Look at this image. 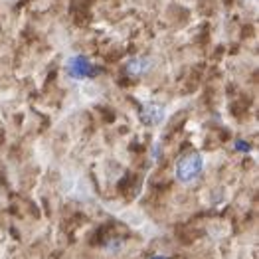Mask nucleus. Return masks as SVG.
<instances>
[{
	"mask_svg": "<svg viewBox=\"0 0 259 259\" xmlns=\"http://www.w3.org/2000/svg\"><path fill=\"white\" fill-rule=\"evenodd\" d=\"M60 190L65 198L75 202H87L93 198V188L85 178V174L77 168H65L60 178Z\"/></svg>",
	"mask_w": 259,
	"mask_h": 259,
	"instance_id": "f257e3e1",
	"label": "nucleus"
},
{
	"mask_svg": "<svg viewBox=\"0 0 259 259\" xmlns=\"http://www.w3.org/2000/svg\"><path fill=\"white\" fill-rule=\"evenodd\" d=\"M103 208L109 210L113 216H117L121 222H125L133 230L145 234V236H152L156 234V226L152 224L149 218L145 216V212H141L139 208H131V206H117V204H103Z\"/></svg>",
	"mask_w": 259,
	"mask_h": 259,
	"instance_id": "f03ea898",
	"label": "nucleus"
},
{
	"mask_svg": "<svg viewBox=\"0 0 259 259\" xmlns=\"http://www.w3.org/2000/svg\"><path fill=\"white\" fill-rule=\"evenodd\" d=\"M204 166H206V160L204 156L198 151H188L184 152L178 160H176V168H174V174H176V180L184 186H190L192 182H196L202 172H204Z\"/></svg>",
	"mask_w": 259,
	"mask_h": 259,
	"instance_id": "7ed1b4c3",
	"label": "nucleus"
},
{
	"mask_svg": "<svg viewBox=\"0 0 259 259\" xmlns=\"http://www.w3.org/2000/svg\"><path fill=\"white\" fill-rule=\"evenodd\" d=\"M65 71L71 79H77V81H85L89 77L95 75L97 67L95 64L85 58V56H69L67 62H65Z\"/></svg>",
	"mask_w": 259,
	"mask_h": 259,
	"instance_id": "20e7f679",
	"label": "nucleus"
},
{
	"mask_svg": "<svg viewBox=\"0 0 259 259\" xmlns=\"http://www.w3.org/2000/svg\"><path fill=\"white\" fill-rule=\"evenodd\" d=\"M166 119V107L158 101H145L141 105V121L149 127H158Z\"/></svg>",
	"mask_w": 259,
	"mask_h": 259,
	"instance_id": "39448f33",
	"label": "nucleus"
},
{
	"mask_svg": "<svg viewBox=\"0 0 259 259\" xmlns=\"http://www.w3.org/2000/svg\"><path fill=\"white\" fill-rule=\"evenodd\" d=\"M152 67H154V60L152 58H149V56H137V58H133V60L127 62L125 71L131 77H141V75H147Z\"/></svg>",
	"mask_w": 259,
	"mask_h": 259,
	"instance_id": "423d86ee",
	"label": "nucleus"
},
{
	"mask_svg": "<svg viewBox=\"0 0 259 259\" xmlns=\"http://www.w3.org/2000/svg\"><path fill=\"white\" fill-rule=\"evenodd\" d=\"M123 245H125V241L123 239H109L107 243L103 245V249H105V253L109 255H119L121 251H123Z\"/></svg>",
	"mask_w": 259,
	"mask_h": 259,
	"instance_id": "0eeeda50",
	"label": "nucleus"
},
{
	"mask_svg": "<svg viewBox=\"0 0 259 259\" xmlns=\"http://www.w3.org/2000/svg\"><path fill=\"white\" fill-rule=\"evenodd\" d=\"M234 149L239 152H251V145L247 143V141H241V139H238L236 143H234Z\"/></svg>",
	"mask_w": 259,
	"mask_h": 259,
	"instance_id": "6e6552de",
	"label": "nucleus"
},
{
	"mask_svg": "<svg viewBox=\"0 0 259 259\" xmlns=\"http://www.w3.org/2000/svg\"><path fill=\"white\" fill-rule=\"evenodd\" d=\"M158 149H160V143H154V145H152V149H151V160L152 162L158 158Z\"/></svg>",
	"mask_w": 259,
	"mask_h": 259,
	"instance_id": "1a4fd4ad",
	"label": "nucleus"
},
{
	"mask_svg": "<svg viewBox=\"0 0 259 259\" xmlns=\"http://www.w3.org/2000/svg\"><path fill=\"white\" fill-rule=\"evenodd\" d=\"M151 259H168V257H166V255H152Z\"/></svg>",
	"mask_w": 259,
	"mask_h": 259,
	"instance_id": "9d476101",
	"label": "nucleus"
},
{
	"mask_svg": "<svg viewBox=\"0 0 259 259\" xmlns=\"http://www.w3.org/2000/svg\"><path fill=\"white\" fill-rule=\"evenodd\" d=\"M247 2H255V0H247Z\"/></svg>",
	"mask_w": 259,
	"mask_h": 259,
	"instance_id": "9b49d317",
	"label": "nucleus"
}]
</instances>
